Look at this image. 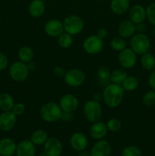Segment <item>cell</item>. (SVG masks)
Segmentation results:
<instances>
[{
  "label": "cell",
  "instance_id": "cell-35",
  "mask_svg": "<svg viewBox=\"0 0 155 156\" xmlns=\"http://www.w3.org/2000/svg\"><path fill=\"white\" fill-rule=\"evenodd\" d=\"M146 15L148 21L155 26V2L151 3L146 9Z\"/></svg>",
  "mask_w": 155,
  "mask_h": 156
},
{
  "label": "cell",
  "instance_id": "cell-20",
  "mask_svg": "<svg viewBox=\"0 0 155 156\" xmlns=\"http://www.w3.org/2000/svg\"><path fill=\"white\" fill-rule=\"evenodd\" d=\"M17 145L13 140L4 138L0 140V155L12 156L16 152Z\"/></svg>",
  "mask_w": 155,
  "mask_h": 156
},
{
  "label": "cell",
  "instance_id": "cell-46",
  "mask_svg": "<svg viewBox=\"0 0 155 156\" xmlns=\"http://www.w3.org/2000/svg\"><path fill=\"white\" fill-rule=\"evenodd\" d=\"M37 156H47L46 155V154H40V155H38Z\"/></svg>",
  "mask_w": 155,
  "mask_h": 156
},
{
  "label": "cell",
  "instance_id": "cell-8",
  "mask_svg": "<svg viewBox=\"0 0 155 156\" xmlns=\"http://www.w3.org/2000/svg\"><path fill=\"white\" fill-rule=\"evenodd\" d=\"M103 39L97 34L90 35L83 42L84 50L90 55H96L100 53L103 49Z\"/></svg>",
  "mask_w": 155,
  "mask_h": 156
},
{
  "label": "cell",
  "instance_id": "cell-40",
  "mask_svg": "<svg viewBox=\"0 0 155 156\" xmlns=\"http://www.w3.org/2000/svg\"><path fill=\"white\" fill-rule=\"evenodd\" d=\"M148 85L151 89L155 91V69L152 70L148 77Z\"/></svg>",
  "mask_w": 155,
  "mask_h": 156
},
{
  "label": "cell",
  "instance_id": "cell-16",
  "mask_svg": "<svg viewBox=\"0 0 155 156\" xmlns=\"http://www.w3.org/2000/svg\"><path fill=\"white\" fill-rule=\"evenodd\" d=\"M107 131L108 129L106 127V123L99 120L95 123H93L90 128L89 133L91 138L97 141V140H103L106 136Z\"/></svg>",
  "mask_w": 155,
  "mask_h": 156
},
{
  "label": "cell",
  "instance_id": "cell-12",
  "mask_svg": "<svg viewBox=\"0 0 155 156\" xmlns=\"http://www.w3.org/2000/svg\"><path fill=\"white\" fill-rule=\"evenodd\" d=\"M17 123V116L12 111H3L0 114V130L7 132L13 129Z\"/></svg>",
  "mask_w": 155,
  "mask_h": 156
},
{
  "label": "cell",
  "instance_id": "cell-3",
  "mask_svg": "<svg viewBox=\"0 0 155 156\" xmlns=\"http://www.w3.org/2000/svg\"><path fill=\"white\" fill-rule=\"evenodd\" d=\"M83 112L87 120L91 123H95L101 119L103 115V109L99 101L91 99L85 102L84 105Z\"/></svg>",
  "mask_w": 155,
  "mask_h": 156
},
{
  "label": "cell",
  "instance_id": "cell-2",
  "mask_svg": "<svg viewBox=\"0 0 155 156\" xmlns=\"http://www.w3.org/2000/svg\"><path fill=\"white\" fill-rule=\"evenodd\" d=\"M63 111L61 109L59 104L53 101L44 104L40 108V115L46 123H56L62 119Z\"/></svg>",
  "mask_w": 155,
  "mask_h": 156
},
{
  "label": "cell",
  "instance_id": "cell-14",
  "mask_svg": "<svg viewBox=\"0 0 155 156\" xmlns=\"http://www.w3.org/2000/svg\"><path fill=\"white\" fill-rule=\"evenodd\" d=\"M70 145L73 149L78 152L85 150L88 146V138L83 133H74L70 138Z\"/></svg>",
  "mask_w": 155,
  "mask_h": 156
},
{
  "label": "cell",
  "instance_id": "cell-24",
  "mask_svg": "<svg viewBox=\"0 0 155 156\" xmlns=\"http://www.w3.org/2000/svg\"><path fill=\"white\" fill-rule=\"evenodd\" d=\"M15 105L13 97L9 93L0 94V109L2 111H12Z\"/></svg>",
  "mask_w": 155,
  "mask_h": 156
},
{
  "label": "cell",
  "instance_id": "cell-47",
  "mask_svg": "<svg viewBox=\"0 0 155 156\" xmlns=\"http://www.w3.org/2000/svg\"><path fill=\"white\" fill-rule=\"evenodd\" d=\"M0 21H1V15H0Z\"/></svg>",
  "mask_w": 155,
  "mask_h": 156
},
{
  "label": "cell",
  "instance_id": "cell-33",
  "mask_svg": "<svg viewBox=\"0 0 155 156\" xmlns=\"http://www.w3.org/2000/svg\"><path fill=\"white\" fill-rule=\"evenodd\" d=\"M142 102L146 106H153L155 105V91L150 90L144 94L142 97Z\"/></svg>",
  "mask_w": 155,
  "mask_h": 156
},
{
  "label": "cell",
  "instance_id": "cell-44",
  "mask_svg": "<svg viewBox=\"0 0 155 156\" xmlns=\"http://www.w3.org/2000/svg\"><path fill=\"white\" fill-rule=\"evenodd\" d=\"M27 66H28L29 70H33L36 68V64L31 61V62H28V65H27Z\"/></svg>",
  "mask_w": 155,
  "mask_h": 156
},
{
  "label": "cell",
  "instance_id": "cell-43",
  "mask_svg": "<svg viewBox=\"0 0 155 156\" xmlns=\"http://www.w3.org/2000/svg\"><path fill=\"white\" fill-rule=\"evenodd\" d=\"M78 156H91V153H90V152H88V151L83 150L79 152V154Z\"/></svg>",
  "mask_w": 155,
  "mask_h": 156
},
{
  "label": "cell",
  "instance_id": "cell-27",
  "mask_svg": "<svg viewBox=\"0 0 155 156\" xmlns=\"http://www.w3.org/2000/svg\"><path fill=\"white\" fill-rule=\"evenodd\" d=\"M122 87L126 91H135L139 85V81L138 78L134 76H128L123 82L122 83Z\"/></svg>",
  "mask_w": 155,
  "mask_h": 156
},
{
  "label": "cell",
  "instance_id": "cell-15",
  "mask_svg": "<svg viewBox=\"0 0 155 156\" xmlns=\"http://www.w3.org/2000/svg\"><path fill=\"white\" fill-rule=\"evenodd\" d=\"M91 156H109L111 153V146L106 140H97L91 149Z\"/></svg>",
  "mask_w": 155,
  "mask_h": 156
},
{
  "label": "cell",
  "instance_id": "cell-13",
  "mask_svg": "<svg viewBox=\"0 0 155 156\" xmlns=\"http://www.w3.org/2000/svg\"><path fill=\"white\" fill-rule=\"evenodd\" d=\"M44 31L51 37H58L64 32L63 23L58 19H50L44 25Z\"/></svg>",
  "mask_w": 155,
  "mask_h": 156
},
{
  "label": "cell",
  "instance_id": "cell-32",
  "mask_svg": "<svg viewBox=\"0 0 155 156\" xmlns=\"http://www.w3.org/2000/svg\"><path fill=\"white\" fill-rule=\"evenodd\" d=\"M106 125L108 130L113 133L118 132L122 128L121 120L118 118H115V117H112V118L108 120V121L106 123Z\"/></svg>",
  "mask_w": 155,
  "mask_h": 156
},
{
  "label": "cell",
  "instance_id": "cell-1",
  "mask_svg": "<svg viewBox=\"0 0 155 156\" xmlns=\"http://www.w3.org/2000/svg\"><path fill=\"white\" fill-rule=\"evenodd\" d=\"M124 90L121 85L115 83L108 84L103 91V101L110 108L119 106L124 98Z\"/></svg>",
  "mask_w": 155,
  "mask_h": 156
},
{
  "label": "cell",
  "instance_id": "cell-5",
  "mask_svg": "<svg viewBox=\"0 0 155 156\" xmlns=\"http://www.w3.org/2000/svg\"><path fill=\"white\" fill-rule=\"evenodd\" d=\"M150 47V41L145 34H135L130 40V48L137 55L147 53Z\"/></svg>",
  "mask_w": 155,
  "mask_h": 156
},
{
  "label": "cell",
  "instance_id": "cell-6",
  "mask_svg": "<svg viewBox=\"0 0 155 156\" xmlns=\"http://www.w3.org/2000/svg\"><path fill=\"white\" fill-rule=\"evenodd\" d=\"M29 73L30 70L27 64L20 60L14 62L9 67V75L15 82H21L25 81L28 78Z\"/></svg>",
  "mask_w": 155,
  "mask_h": 156
},
{
  "label": "cell",
  "instance_id": "cell-11",
  "mask_svg": "<svg viewBox=\"0 0 155 156\" xmlns=\"http://www.w3.org/2000/svg\"><path fill=\"white\" fill-rule=\"evenodd\" d=\"M62 144L59 139L56 137L48 138L44 143V154L47 156H60L62 152Z\"/></svg>",
  "mask_w": 155,
  "mask_h": 156
},
{
  "label": "cell",
  "instance_id": "cell-38",
  "mask_svg": "<svg viewBox=\"0 0 155 156\" xmlns=\"http://www.w3.org/2000/svg\"><path fill=\"white\" fill-rule=\"evenodd\" d=\"M65 72L66 71L65 70V69L60 66H56L53 69V73H54L55 76L59 78H63L65 74Z\"/></svg>",
  "mask_w": 155,
  "mask_h": 156
},
{
  "label": "cell",
  "instance_id": "cell-23",
  "mask_svg": "<svg viewBox=\"0 0 155 156\" xmlns=\"http://www.w3.org/2000/svg\"><path fill=\"white\" fill-rule=\"evenodd\" d=\"M18 56L20 61L24 63H28L33 60L34 52L33 49L29 46H23L18 50Z\"/></svg>",
  "mask_w": 155,
  "mask_h": 156
},
{
  "label": "cell",
  "instance_id": "cell-36",
  "mask_svg": "<svg viewBox=\"0 0 155 156\" xmlns=\"http://www.w3.org/2000/svg\"><path fill=\"white\" fill-rule=\"evenodd\" d=\"M25 105L23 103L18 102V103L15 104L12 111L17 116V117H18V116H21L22 114H24V113L25 112Z\"/></svg>",
  "mask_w": 155,
  "mask_h": 156
},
{
  "label": "cell",
  "instance_id": "cell-41",
  "mask_svg": "<svg viewBox=\"0 0 155 156\" xmlns=\"http://www.w3.org/2000/svg\"><path fill=\"white\" fill-rule=\"evenodd\" d=\"M107 34H108L107 30H106V29L104 28V27H100V28H99L97 31V36L103 40L104 39V38L106 37V36H107Z\"/></svg>",
  "mask_w": 155,
  "mask_h": 156
},
{
  "label": "cell",
  "instance_id": "cell-28",
  "mask_svg": "<svg viewBox=\"0 0 155 156\" xmlns=\"http://www.w3.org/2000/svg\"><path fill=\"white\" fill-rule=\"evenodd\" d=\"M127 76V73L124 69H115L112 72H111L110 76H109V81H110L111 83L122 85L123 81L126 79Z\"/></svg>",
  "mask_w": 155,
  "mask_h": 156
},
{
  "label": "cell",
  "instance_id": "cell-42",
  "mask_svg": "<svg viewBox=\"0 0 155 156\" xmlns=\"http://www.w3.org/2000/svg\"><path fill=\"white\" fill-rule=\"evenodd\" d=\"M94 99L100 102V101L103 100V94H100V93H96L94 94Z\"/></svg>",
  "mask_w": 155,
  "mask_h": 156
},
{
  "label": "cell",
  "instance_id": "cell-22",
  "mask_svg": "<svg viewBox=\"0 0 155 156\" xmlns=\"http://www.w3.org/2000/svg\"><path fill=\"white\" fill-rule=\"evenodd\" d=\"M130 8L129 0H111L110 9L115 15H123Z\"/></svg>",
  "mask_w": 155,
  "mask_h": 156
},
{
  "label": "cell",
  "instance_id": "cell-19",
  "mask_svg": "<svg viewBox=\"0 0 155 156\" xmlns=\"http://www.w3.org/2000/svg\"><path fill=\"white\" fill-rule=\"evenodd\" d=\"M136 32L135 24L131 20H124L121 21L118 27V34L123 38L132 37Z\"/></svg>",
  "mask_w": 155,
  "mask_h": 156
},
{
  "label": "cell",
  "instance_id": "cell-9",
  "mask_svg": "<svg viewBox=\"0 0 155 156\" xmlns=\"http://www.w3.org/2000/svg\"><path fill=\"white\" fill-rule=\"evenodd\" d=\"M118 62L126 69L133 68L137 62V54L130 47H126L119 53Z\"/></svg>",
  "mask_w": 155,
  "mask_h": 156
},
{
  "label": "cell",
  "instance_id": "cell-7",
  "mask_svg": "<svg viewBox=\"0 0 155 156\" xmlns=\"http://www.w3.org/2000/svg\"><path fill=\"white\" fill-rule=\"evenodd\" d=\"M63 79L67 85L72 88H77L84 84L85 75L84 72L79 69L72 68L65 72Z\"/></svg>",
  "mask_w": 155,
  "mask_h": 156
},
{
  "label": "cell",
  "instance_id": "cell-30",
  "mask_svg": "<svg viewBox=\"0 0 155 156\" xmlns=\"http://www.w3.org/2000/svg\"><path fill=\"white\" fill-rule=\"evenodd\" d=\"M110 47L115 51L120 52L127 47V43L125 38L120 36L115 37L110 41Z\"/></svg>",
  "mask_w": 155,
  "mask_h": 156
},
{
  "label": "cell",
  "instance_id": "cell-45",
  "mask_svg": "<svg viewBox=\"0 0 155 156\" xmlns=\"http://www.w3.org/2000/svg\"><path fill=\"white\" fill-rule=\"evenodd\" d=\"M153 37L155 38V26H154V28H153Z\"/></svg>",
  "mask_w": 155,
  "mask_h": 156
},
{
  "label": "cell",
  "instance_id": "cell-34",
  "mask_svg": "<svg viewBox=\"0 0 155 156\" xmlns=\"http://www.w3.org/2000/svg\"><path fill=\"white\" fill-rule=\"evenodd\" d=\"M122 156H141V152L135 146H128L123 149Z\"/></svg>",
  "mask_w": 155,
  "mask_h": 156
},
{
  "label": "cell",
  "instance_id": "cell-17",
  "mask_svg": "<svg viewBox=\"0 0 155 156\" xmlns=\"http://www.w3.org/2000/svg\"><path fill=\"white\" fill-rule=\"evenodd\" d=\"M129 20H131L135 24L144 22L145 18H147L146 9L141 5H135L129 9Z\"/></svg>",
  "mask_w": 155,
  "mask_h": 156
},
{
  "label": "cell",
  "instance_id": "cell-4",
  "mask_svg": "<svg viewBox=\"0 0 155 156\" xmlns=\"http://www.w3.org/2000/svg\"><path fill=\"white\" fill-rule=\"evenodd\" d=\"M64 31L74 36L81 33L84 27V22L81 17L77 15H69L62 21Z\"/></svg>",
  "mask_w": 155,
  "mask_h": 156
},
{
  "label": "cell",
  "instance_id": "cell-31",
  "mask_svg": "<svg viewBox=\"0 0 155 156\" xmlns=\"http://www.w3.org/2000/svg\"><path fill=\"white\" fill-rule=\"evenodd\" d=\"M110 70L106 66H101L99 67L97 69V76L100 80V83H105L107 84V82L109 81V76H110ZM108 85V84H107Z\"/></svg>",
  "mask_w": 155,
  "mask_h": 156
},
{
  "label": "cell",
  "instance_id": "cell-39",
  "mask_svg": "<svg viewBox=\"0 0 155 156\" xmlns=\"http://www.w3.org/2000/svg\"><path fill=\"white\" fill-rule=\"evenodd\" d=\"M135 29H136L137 33L144 34L146 32V30H147V26L144 22L138 23V24H135Z\"/></svg>",
  "mask_w": 155,
  "mask_h": 156
},
{
  "label": "cell",
  "instance_id": "cell-21",
  "mask_svg": "<svg viewBox=\"0 0 155 156\" xmlns=\"http://www.w3.org/2000/svg\"><path fill=\"white\" fill-rule=\"evenodd\" d=\"M46 10V4L43 0H32L28 6V12L31 17L38 18L42 16Z\"/></svg>",
  "mask_w": 155,
  "mask_h": 156
},
{
  "label": "cell",
  "instance_id": "cell-10",
  "mask_svg": "<svg viewBox=\"0 0 155 156\" xmlns=\"http://www.w3.org/2000/svg\"><path fill=\"white\" fill-rule=\"evenodd\" d=\"M59 106L65 113H72L78 109L79 106V100L72 94H66L61 98Z\"/></svg>",
  "mask_w": 155,
  "mask_h": 156
},
{
  "label": "cell",
  "instance_id": "cell-25",
  "mask_svg": "<svg viewBox=\"0 0 155 156\" xmlns=\"http://www.w3.org/2000/svg\"><path fill=\"white\" fill-rule=\"evenodd\" d=\"M141 64L143 69L147 71H152L155 69V57L150 53H146L141 55Z\"/></svg>",
  "mask_w": 155,
  "mask_h": 156
},
{
  "label": "cell",
  "instance_id": "cell-37",
  "mask_svg": "<svg viewBox=\"0 0 155 156\" xmlns=\"http://www.w3.org/2000/svg\"><path fill=\"white\" fill-rule=\"evenodd\" d=\"M9 65V60L4 53L0 51V71L5 69Z\"/></svg>",
  "mask_w": 155,
  "mask_h": 156
},
{
  "label": "cell",
  "instance_id": "cell-26",
  "mask_svg": "<svg viewBox=\"0 0 155 156\" xmlns=\"http://www.w3.org/2000/svg\"><path fill=\"white\" fill-rule=\"evenodd\" d=\"M48 134L43 129H38L34 131L30 137V141L35 145V146H40L44 145V143L48 140Z\"/></svg>",
  "mask_w": 155,
  "mask_h": 156
},
{
  "label": "cell",
  "instance_id": "cell-29",
  "mask_svg": "<svg viewBox=\"0 0 155 156\" xmlns=\"http://www.w3.org/2000/svg\"><path fill=\"white\" fill-rule=\"evenodd\" d=\"M58 45L63 49H68L72 45L73 36L64 31L57 37Z\"/></svg>",
  "mask_w": 155,
  "mask_h": 156
},
{
  "label": "cell",
  "instance_id": "cell-18",
  "mask_svg": "<svg viewBox=\"0 0 155 156\" xmlns=\"http://www.w3.org/2000/svg\"><path fill=\"white\" fill-rule=\"evenodd\" d=\"M17 156H35V145L30 140H22L17 145Z\"/></svg>",
  "mask_w": 155,
  "mask_h": 156
}]
</instances>
